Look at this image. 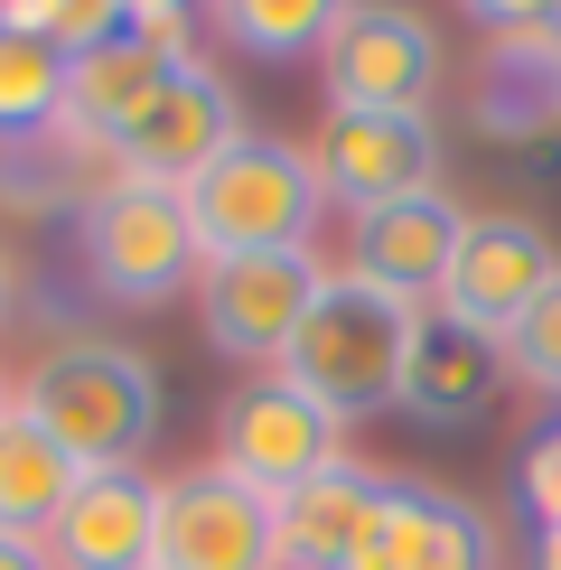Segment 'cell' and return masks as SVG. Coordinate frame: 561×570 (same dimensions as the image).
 Segmentation results:
<instances>
[{
	"instance_id": "cell-1",
	"label": "cell",
	"mask_w": 561,
	"mask_h": 570,
	"mask_svg": "<svg viewBox=\"0 0 561 570\" xmlns=\"http://www.w3.org/2000/svg\"><path fill=\"white\" fill-rule=\"evenodd\" d=\"M19 412L38 421L85 478L131 468L159 440V365L122 337H57L19 374Z\"/></svg>"
},
{
	"instance_id": "cell-2",
	"label": "cell",
	"mask_w": 561,
	"mask_h": 570,
	"mask_svg": "<svg viewBox=\"0 0 561 570\" xmlns=\"http://www.w3.org/2000/svg\"><path fill=\"white\" fill-rule=\"evenodd\" d=\"M412 327H421V308L384 299L356 272H327L318 308L299 318V337H291V355H280L272 374H291V384L309 402H327L337 421H374V412H393V393H403Z\"/></svg>"
},
{
	"instance_id": "cell-3",
	"label": "cell",
	"mask_w": 561,
	"mask_h": 570,
	"mask_svg": "<svg viewBox=\"0 0 561 570\" xmlns=\"http://www.w3.org/2000/svg\"><path fill=\"white\" fill-rule=\"evenodd\" d=\"M178 197H187V225H197L206 263H225V253H299L309 225H318V206H327V187H318L309 140L244 131L234 150L206 159Z\"/></svg>"
},
{
	"instance_id": "cell-4",
	"label": "cell",
	"mask_w": 561,
	"mask_h": 570,
	"mask_svg": "<svg viewBox=\"0 0 561 570\" xmlns=\"http://www.w3.org/2000/svg\"><path fill=\"white\" fill-rule=\"evenodd\" d=\"M76 253H85L94 299H112V308H169L178 291H197V272H206L187 197L178 187H150V178L94 187L85 216H76Z\"/></svg>"
},
{
	"instance_id": "cell-5",
	"label": "cell",
	"mask_w": 561,
	"mask_h": 570,
	"mask_svg": "<svg viewBox=\"0 0 561 570\" xmlns=\"http://www.w3.org/2000/svg\"><path fill=\"white\" fill-rule=\"evenodd\" d=\"M216 468H234L244 487L263 495H291L309 478H337L346 459V421L309 402L291 374H263V384H234L225 393V421H216Z\"/></svg>"
},
{
	"instance_id": "cell-6",
	"label": "cell",
	"mask_w": 561,
	"mask_h": 570,
	"mask_svg": "<svg viewBox=\"0 0 561 570\" xmlns=\"http://www.w3.org/2000/svg\"><path fill=\"white\" fill-rule=\"evenodd\" d=\"M318 291H327V272L309 244L299 253H225V263L197 272V327L234 365H280L299 318L318 308Z\"/></svg>"
},
{
	"instance_id": "cell-7",
	"label": "cell",
	"mask_w": 561,
	"mask_h": 570,
	"mask_svg": "<svg viewBox=\"0 0 561 570\" xmlns=\"http://www.w3.org/2000/svg\"><path fill=\"white\" fill-rule=\"evenodd\" d=\"M327 112H421L440 85V29L403 0H356L318 47Z\"/></svg>"
},
{
	"instance_id": "cell-8",
	"label": "cell",
	"mask_w": 561,
	"mask_h": 570,
	"mask_svg": "<svg viewBox=\"0 0 561 570\" xmlns=\"http://www.w3.org/2000/svg\"><path fill=\"white\" fill-rule=\"evenodd\" d=\"M150 570H280L272 495L244 487L234 468H187V478H159Z\"/></svg>"
},
{
	"instance_id": "cell-9",
	"label": "cell",
	"mask_w": 561,
	"mask_h": 570,
	"mask_svg": "<svg viewBox=\"0 0 561 570\" xmlns=\"http://www.w3.org/2000/svg\"><path fill=\"white\" fill-rule=\"evenodd\" d=\"M309 159H318V187L346 206V216H384V206L440 187L431 112H327L318 140H309Z\"/></svg>"
},
{
	"instance_id": "cell-10",
	"label": "cell",
	"mask_w": 561,
	"mask_h": 570,
	"mask_svg": "<svg viewBox=\"0 0 561 570\" xmlns=\"http://www.w3.org/2000/svg\"><path fill=\"white\" fill-rule=\"evenodd\" d=\"M552 281H561V253L533 216H468L459 253H450V281H440V318L478 327V337H505Z\"/></svg>"
},
{
	"instance_id": "cell-11",
	"label": "cell",
	"mask_w": 561,
	"mask_h": 570,
	"mask_svg": "<svg viewBox=\"0 0 561 570\" xmlns=\"http://www.w3.org/2000/svg\"><path fill=\"white\" fill-rule=\"evenodd\" d=\"M244 140V112H234V94H225V76L206 57H178V76L159 85V104L140 112V122L112 140V178H150V187H187L206 169L216 150H234Z\"/></svg>"
},
{
	"instance_id": "cell-12",
	"label": "cell",
	"mask_w": 561,
	"mask_h": 570,
	"mask_svg": "<svg viewBox=\"0 0 561 570\" xmlns=\"http://www.w3.org/2000/svg\"><path fill=\"white\" fill-rule=\"evenodd\" d=\"M496 393H505V346L478 337V327H459V318H440V308H421L393 412L421 421V431H478L496 412Z\"/></svg>"
},
{
	"instance_id": "cell-13",
	"label": "cell",
	"mask_w": 561,
	"mask_h": 570,
	"mask_svg": "<svg viewBox=\"0 0 561 570\" xmlns=\"http://www.w3.org/2000/svg\"><path fill=\"white\" fill-rule=\"evenodd\" d=\"M178 19H150V29H122L104 47H85L76 76H66V131H85L94 150H112L140 112L159 104V85L178 76Z\"/></svg>"
},
{
	"instance_id": "cell-14",
	"label": "cell",
	"mask_w": 561,
	"mask_h": 570,
	"mask_svg": "<svg viewBox=\"0 0 561 570\" xmlns=\"http://www.w3.org/2000/svg\"><path fill=\"white\" fill-rule=\"evenodd\" d=\"M468 122H478V140H561V29L486 38Z\"/></svg>"
},
{
	"instance_id": "cell-15",
	"label": "cell",
	"mask_w": 561,
	"mask_h": 570,
	"mask_svg": "<svg viewBox=\"0 0 561 570\" xmlns=\"http://www.w3.org/2000/svg\"><path fill=\"white\" fill-rule=\"evenodd\" d=\"M150 533H159V478L140 468H104L66 495L47 561L57 570H150Z\"/></svg>"
},
{
	"instance_id": "cell-16",
	"label": "cell",
	"mask_w": 561,
	"mask_h": 570,
	"mask_svg": "<svg viewBox=\"0 0 561 570\" xmlns=\"http://www.w3.org/2000/svg\"><path fill=\"white\" fill-rule=\"evenodd\" d=\"M459 234H468V216L450 197H403V206H384V216H356V281H374L384 299H403V308H421V299H440V281H450V253H459Z\"/></svg>"
},
{
	"instance_id": "cell-17",
	"label": "cell",
	"mask_w": 561,
	"mask_h": 570,
	"mask_svg": "<svg viewBox=\"0 0 561 570\" xmlns=\"http://www.w3.org/2000/svg\"><path fill=\"white\" fill-rule=\"evenodd\" d=\"M374 505H384V478H365V468H337V478H309V487L272 495L280 570H346V552L374 524Z\"/></svg>"
},
{
	"instance_id": "cell-18",
	"label": "cell",
	"mask_w": 561,
	"mask_h": 570,
	"mask_svg": "<svg viewBox=\"0 0 561 570\" xmlns=\"http://www.w3.org/2000/svg\"><path fill=\"white\" fill-rule=\"evenodd\" d=\"M76 487H85V468H76V459H66V449H57V440H47L38 421L10 402V421H0V533L47 542Z\"/></svg>"
},
{
	"instance_id": "cell-19",
	"label": "cell",
	"mask_w": 561,
	"mask_h": 570,
	"mask_svg": "<svg viewBox=\"0 0 561 570\" xmlns=\"http://www.w3.org/2000/svg\"><path fill=\"white\" fill-rule=\"evenodd\" d=\"M393 524H403V570H505L496 524L450 487L393 478Z\"/></svg>"
},
{
	"instance_id": "cell-20",
	"label": "cell",
	"mask_w": 561,
	"mask_h": 570,
	"mask_svg": "<svg viewBox=\"0 0 561 570\" xmlns=\"http://www.w3.org/2000/svg\"><path fill=\"white\" fill-rule=\"evenodd\" d=\"M197 10H206V29H216L234 57L291 66V57H318L356 0H197Z\"/></svg>"
},
{
	"instance_id": "cell-21",
	"label": "cell",
	"mask_w": 561,
	"mask_h": 570,
	"mask_svg": "<svg viewBox=\"0 0 561 570\" xmlns=\"http://www.w3.org/2000/svg\"><path fill=\"white\" fill-rule=\"evenodd\" d=\"M66 57L57 38H29V29H0V140H38L47 122H66Z\"/></svg>"
},
{
	"instance_id": "cell-22",
	"label": "cell",
	"mask_w": 561,
	"mask_h": 570,
	"mask_svg": "<svg viewBox=\"0 0 561 570\" xmlns=\"http://www.w3.org/2000/svg\"><path fill=\"white\" fill-rule=\"evenodd\" d=\"M496 346H505V374H514L524 393H552V402H561V281L505 327Z\"/></svg>"
},
{
	"instance_id": "cell-23",
	"label": "cell",
	"mask_w": 561,
	"mask_h": 570,
	"mask_svg": "<svg viewBox=\"0 0 561 570\" xmlns=\"http://www.w3.org/2000/svg\"><path fill=\"white\" fill-rule=\"evenodd\" d=\"M514 487H524L533 524H561V431H543V440L524 449V478H514Z\"/></svg>"
},
{
	"instance_id": "cell-24",
	"label": "cell",
	"mask_w": 561,
	"mask_h": 570,
	"mask_svg": "<svg viewBox=\"0 0 561 570\" xmlns=\"http://www.w3.org/2000/svg\"><path fill=\"white\" fill-rule=\"evenodd\" d=\"M468 19H478L486 38H505V29H552L561 19V0H459Z\"/></svg>"
},
{
	"instance_id": "cell-25",
	"label": "cell",
	"mask_w": 561,
	"mask_h": 570,
	"mask_svg": "<svg viewBox=\"0 0 561 570\" xmlns=\"http://www.w3.org/2000/svg\"><path fill=\"white\" fill-rule=\"evenodd\" d=\"M76 0H0V29H29V38H57Z\"/></svg>"
},
{
	"instance_id": "cell-26",
	"label": "cell",
	"mask_w": 561,
	"mask_h": 570,
	"mask_svg": "<svg viewBox=\"0 0 561 570\" xmlns=\"http://www.w3.org/2000/svg\"><path fill=\"white\" fill-rule=\"evenodd\" d=\"M0 570H57V561H47V542H19V533H0Z\"/></svg>"
},
{
	"instance_id": "cell-27",
	"label": "cell",
	"mask_w": 561,
	"mask_h": 570,
	"mask_svg": "<svg viewBox=\"0 0 561 570\" xmlns=\"http://www.w3.org/2000/svg\"><path fill=\"white\" fill-rule=\"evenodd\" d=\"M19 318V263H10V244H0V327Z\"/></svg>"
},
{
	"instance_id": "cell-28",
	"label": "cell",
	"mask_w": 561,
	"mask_h": 570,
	"mask_svg": "<svg viewBox=\"0 0 561 570\" xmlns=\"http://www.w3.org/2000/svg\"><path fill=\"white\" fill-rule=\"evenodd\" d=\"M533 570H561V524H543V542H533Z\"/></svg>"
},
{
	"instance_id": "cell-29",
	"label": "cell",
	"mask_w": 561,
	"mask_h": 570,
	"mask_svg": "<svg viewBox=\"0 0 561 570\" xmlns=\"http://www.w3.org/2000/svg\"><path fill=\"white\" fill-rule=\"evenodd\" d=\"M10 402H19V393H10V374H0V421H10Z\"/></svg>"
},
{
	"instance_id": "cell-30",
	"label": "cell",
	"mask_w": 561,
	"mask_h": 570,
	"mask_svg": "<svg viewBox=\"0 0 561 570\" xmlns=\"http://www.w3.org/2000/svg\"><path fill=\"white\" fill-rule=\"evenodd\" d=\"M552 29H561V19H552Z\"/></svg>"
}]
</instances>
